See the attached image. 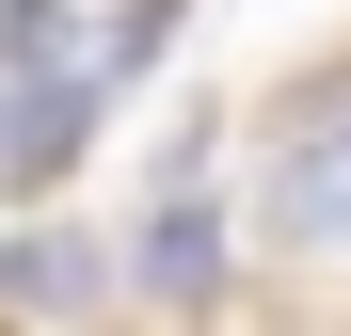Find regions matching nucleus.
<instances>
[{"mask_svg": "<svg viewBox=\"0 0 351 336\" xmlns=\"http://www.w3.org/2000/svg\"><path fill=\"white\" fill-rule=\"evenodd\" d=\"M256 240L351 272V65L271 96V128H256Z\"/></svg>", "mask_w": 351, "mask_h": 336, "instance_id": "nucleus-1", "label": "nucleus"}, {"mask_svg": "<svg viewBox=\"0 0 351 336\" xmlns=\"http://www.w3.org/2000/svg\"><path fill=\"white\" fill-rule=\"evenodd\" d=\"M128 289H144V304H176V320L240 289V208H223L208 144H192V160H176V177L144 192V224H128Z\"/></svg>", "mask_w": 351, "mask_h": 336, "instance_id": "nucleus-2", "label": "nucleus"}, {"mask_svg": "<svg viewBox=\"0 0 351 336\" xmlns=\"http://www.w3.org/2000/svg\"><path fill=\"white\" fill-rule=\"evenodd\" d=\"M112 289H128V256H112L80 208H32V224H0V304H16V320H96Z\"/></svg>", "mask_w": 351, "mask_h": 336, "instance_id": "nucleus-3", "label": "nucleus"}, {"mask_svg": "<svg viewBox=\"0 0 351 336\" xmlns=\"http://www.w3.org/2000/svg\"><path fill=\"white\" fill-rule=\"evenodd\" d=\"M32 16H48V0H0V48H16V32H32Z\"/></svg>", "mask_w": 351, "mask_h": 336, "instance_id": "nucleus-4", "label": "nucleus"}]
</instances>
